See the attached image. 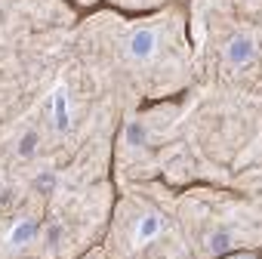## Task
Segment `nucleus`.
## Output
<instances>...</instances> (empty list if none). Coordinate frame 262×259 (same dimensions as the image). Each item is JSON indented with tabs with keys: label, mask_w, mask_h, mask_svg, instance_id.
<instances>
[{
	"label": "nucleus",
	"mask_w": 262,
	"mask_h": 259,
	"mask_svg": "<svg viewBox=\"0 0 262 259\" xmlns=\"http://www.w3.org/2000/svg\"><path fill=\"white\" fill-rule=\"evenodd\" d=\"M34 238H37V222H31V219L16 222V228L10 231V244H13V247H22V244L34 241Z\"/></svg>",
	"instance_id": "f03ea898"
},
{
	"label": "nucleus",
	"mask_w": 262,
	"mask_h": 259,
	"mask_svg": "<svg viewBox=\"0 0 262 259\" xmlns=\"http://www.w3.org/2000/svg\"><path fill=\"white\" fill-rule=\"evenodd\" d=\"M53 114H56V126L65 130L68 126V99H65V87H59L53 93Z\"/></svg>",
	"instance_id": "7ed1b4c3"
},
{
	"label": "nucleus",
	"mask_w": 262,
	"mask_h": 259,
	"mask_svg": "<svg viewBox=\"0 0 262 259\" xmlns=\"http://www.w3.org/2000/svg\"><path fill=\"white\" fill-rule=\"evenodd\" d=\"M34 145H37V133L31 130V133H25V136H22V142H19V155H22V158L34 155Z\"/></svg>",
	"instance_id": "39448f33"
},
{
	"label": "nucleus",
	"mask_w": 262,
	"mask_h": 259,
	"mask_svg": "<svg viewBox=\"0 0 262 259\" xmlns=\"http://www.w3.org/2000/svg\"><path fill=\"white\" fill-rule=\"evenodd\" d=\"M161 231V219L158 216H145L142 222H139V231H136V244H145L148 238H155Z\"/></svg>",
	"instance_id": "20e7f679"
},
{
	"label": "nucleus",
	"mask_w": 262,
	"mask_h": 259,
	"mask_svg": "<svg viewBox=\"0 0 262 259\" xmlns=\"http://www.w3.org/2000/svg\"><path fill=\"white\" fill-rule=\"evenodd\" d=\"M155 44H158L155 31L142 28V31H136L133 37H129V56H136V59H148V56L155 53Z\"/></svg>",
	"instance_id": "f257e3e1"
}]
</instances>
